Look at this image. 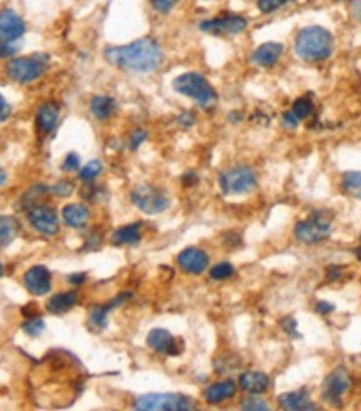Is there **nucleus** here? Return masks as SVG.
I'll return each mask as SVG.
<instances>
[{"label":"nucleus","instance_id":"f257e3e1","mask_svg":"<svg viewBox=\"0 0 361 411\" xmlns=\"http://www.w3.org/2000/svg\"><path fill=\"white\" fill-rule=\"evenodd\" d=\"M104 57L117 69L128 72L149 74L161 67L164 54L157 40L151 37L138 39L126 45H112L104 50Z\"/></svg>","mask_w":361,"mask_h":411},{"label":"nucleus","instance_id":"f03ea898","mask_svg":"<svg viewBox=\"0 0 361 411\" xmlns=\"http://www.w3.org/2000/svg\"><path fill=\"white\" fill-rule=\"evenodd\" d=\"M335 39L325 27H304L294 37V52L306 62H321L331 57Z\"/></svg>","mask_w":361,"mask_h":411},{"label":"nucleus","instance_id":"7ed1b4c3","mask_svg":"<svg viewBox=\"0 0 361 411\" xmlns=\"http://www.w3.org/2000/svg\"><path fill=\"white\" fill-rule=\"evenodd\" d=\"M172 89L177 94L189 97V99L198 102L201 107H206V109L214 106L216 101H218L214 87L208 82V79L198 72H186L177 76L172 81Z\"/></svg>","mask_w":361,"mask_h":411},{"label":"nucleus","instance_id":"20e7f679","mask_svg":"<svg viewBox=\"0 0 361 411\" xmlns=\"http://www.w3.org/2000/svg\"><path fill=\"white\" fill-rule=\"evenodd\" d=\"M333 216L326 211H315L294 226V236L304 244H318L331 235Z\"/></svg>","mask_w":361,"mask_h":411},{"label":"nucleus","instance_id":"39448f33","mask_svg":"<svg viewBox=\"0 0 361 411\" xmlns=\"http://www.w3.org/2000/svg\"><path fill=\"white\" fill-rule=\"evenodd\" d=\"M256 186V172L250 166H233L219 174V188L226 196L250 194Z\"/></svg>","mask_w":361,"mask_h":411},{"label":"nucleus","instance_id":"423d86ee","mask_svg":"<svg viewBox=\"0 0 361 411\" xmlns=\"http://www.w3.org/2000/svg\"><path fill=\"white\" fill-rule=\"evenodd\" d=\"M134 408L140 411H189L194 403L189 396L179 393H149L134 401Z\"/></svg>","mask_w":361,"mask_h":411},{"label":"nucleus","instance_id":"0eeeda50","mask_svg":"<svg viewBox=\"0 0 361 411\" xmlns=\"http://www.w3.org/2000/svg\"><path fill=\"white\" fill-rule=\"evenodd\" d=\"M49 55L35 54L32 57H16L7 64V76L17 84H30L45 72Z\"/></svg>","mask_w":361,"mask_h":411},{"label":"nucleus","instance_id":"6e6552de","mask_svg":"<svg viewBox=\"0 0 361 411\" xmlns=\"http://www.w3.org/2000/svg\"><path fill=\"white\" fill-rule=\"evenodd\" d=\"M130 201H133V204L139 211L146 214L164 213L171 206V201L166 193L149 184L135 186L133 193H130Z\"/></svg>","mask_w":361,"mask_h":411},{"label":"nucleus","instance_id":"1a4fd4ad","mask_svg":"<svg viewBox=\"0 0 361 411\" xmlns=\"http://www.w3.org/2000/svg\"><path fill=\"white\" fill-rule=\"evenodd\" d=\"M248 21L239 13H223L199 24V29L213 35H236L246 30Z\"/></svg>","mask_w":361,"mask_h":411},{"label":"nucleus","instance_id":"9d476101","mask_svg":"<svg viewBox=\"0 0 361 411\" xmlns=\"http://www.w3.org/2000/svg\"><path fill=\"white\" fill-rule=\"evenodd\" d=\"M27 218H29L30 226L44 236H55L60 230L57 214H55L54 208L47 204L30 206Z\"/></svg>","mask_w":361,"mask_h":411},{"label":"nucleus","instance_id":"9b49d317","mask_svg":"<svg viewBox=\"0 0 361 411\" xmlns=\"http://www.w3.org/2000/svg\"><path fill=\"white\" fill-rule=\"evenodd\" d=\"M351 388V378L345 368H336L323 383V398L331 405H340Z\"/></svg>","mask_w":361,"mask_h":411},{"label":"nucleus","instance_id":"f8f14e48","mask_svg":"<svg viewBox=\"0 0 361 411\" xmlns=\"http://www.w3.org/2000/svg\"><path fill=\"white\" fill-rule=\"evenodd\" d=\"M23 286L27 291L34 296H44L52 288V274L45 266H32V268L23 274Z\"/></svg>","mask_w":361,"mask_h":411},{"label":"nucleus","instance_id":"ddd939ff","mask_svg":"<svg viewBox=\"0 0 361 411\" xmlns=\"http://www.w3.org/2000/svg\"><path fill=\"white\" fill-rule=\"evenodd\" d=\"M23 34H26V22L22 21V17L11 9L0 11V40L12 44Z\"/></svg>","mask_w":361,"mask_h":411},{"label":"nucleus","instance_id":"4468645a","mask_svg":"<svg viewBox=\"0 0 361 411\" xmlns=\"http://www.w3.org/2000/svg\"><path fill=\"white\" fill-rule=\"evenodd\" d=\"M177 264L184 273L203 274L209 268V256L199 247H186L177 256Z\"/></svg>","mask_w":361,"mask_h":411},{"label":"nucleus","instance_id":"2eb2a0df","mask_svg":"<svg viewBox=\"0 0 361 411\" xmlns=\"http://www.w3.org/2000/svg\"><path fill=\"white\" fill-rule=\"evenodd\" d=\"M148 347L156 353H164L176 356L181 353V348L177 347V341L167 330L154 328L148 334Z\"/></svg>","mask_w":361,"mask_h":411},{"label":"nucleus","instance_id":"dca6fc26","mask_svg":"<svg viewBox=\"0 0 361 411\" xmlns=\"http://www.w3.org/2000/svg\"><path fill=\"white\" fill-rule=\"evenodd\" d=\"M284 52V45L279 44V42H266V44H261L255 52H252V64L260 65V67H273V65L278 64V60L281 59V55Z\"/></svg>","mask_w":361,"mask_h":411},{"label":"nucleus","instance_id":"f3484780","mask_svg":"<svg viewBox=\"0 0 361 411\" xmlns=\"http://www.w3.org/2000/svg\"><path fill=\"white\" fill-rule=\"evenodd\" d=\"M60 107L52 101H47L37 109L35 124L42 134H50L59 123Z\"/></svg>","mask_w":361,"mask_h":411},{"label":"nucleus","instance_id":"a211bd4d","mask_svg":"<svg viewBox=\"0 0 361 411\" xmlns=\"http://www.w3.org/2000/svg\"><path fill=\"white\" fill-rule=\"evenodd\" d=\"M278 403L281 408L289 411H308L316 410V405L311 401V396L306 390L291 391V393H284L278 396Z\"/></svg>","mask_w":361,"mask_h":411},{"label":"nucleus","instance_id":"6ab92c4d","mask_svg":"<svg viewBox=\"0 0 361 411\" xmlns=\"http://www.w3.org/2000/svg\"><path fill=\"white\" fill-rule=\"evenodd\" d=\"M239 388L250 395H261L270 388V378L262 371H246L239 376Z\"/></svg>","mask_w":361,"mask_h":411},{"label":"nucleus","instance_id":"aec40b11","mask_svg":"<svg viewBox=\"0 0 361 411\" xmlns=\"http://www.w3.org/2000/svg\"><path fill=\"white\" fill-rule=\"evenodd\" d=\"M236 383L233 380H224L219 383H214V385L208 386L204 390V400L208 401L209 405H218L223 403L224 400L233 398L236 395Z\"/></svg>","mask_w":361,"mask_h":411},{"label":"nucleus","instance_id":"412c9836","mask_svg":"<svg viewBox=\"0 0 361 411\" xmlns=\"http://www.w3.org/2000/svg\"><path fill=\"white\" fill-rule=\"evenodd\" d=\"M79 298L77 293L69 291V293H57L47 301V311L54 313V315H62V313H67L72 310L74 306L77 305Z\"/></svg>","mask_w":361,"mask_h":411},{"label":"nucleus","instance_id":"4be33fe9","mask_svg":"<svg viewBox=\"0 0 361 411\" xmlns=\"http://www.w3.org/2000/svg\"><path fill=\"white\" fill-rule=\"evenodd\" d=\"M62 219L70 227H82L89 221V209L84 204H67L62 208Z\"/></svg>","mask_w":361,"mask_h":411},{"label":"nucleus","instance_id":"5701e85b","mask_svg":"<svg viewBox=\"0 0 361 411\" xmlns=\"http://www.w3.org/2000/svg\"><path fill=\"white\" fill-rule=\"evenodd\" d=\"M124 298L121 296L119 300L112 301L111 305H101V306H94L91 311H89V328L92 331H96V333H99L107 326V315H109V311L112 310V306L119 305V303H123Z\"/></svg>","mask_w":361,"mask_h":411},{"label":"nucleus","instance_id":"b1692460","mask_svg":"<svg viewBox=\"0 0 361 411\" xmlns=\"http://www.w3.org/2000/svg\"><path fill=\"white\" fill-rule=\"evenodd\" d=\"M140 223L128 224V226L119 227L114 235H112L111 241L116 246H124V244H138L140 241Z\"/></svg>","mask_w":361,"mask_h":411},{"label":"nucleus","instance_id":"393cba45","mask_svg":"<svg viewBox=\"0 0 361 411\" xmlns=\"http://www.w3.org/2000/svg\"><path fill=\"white\" fill-rule=\"evenodd\" d=\"M117 109L116 101L111 96H96L91 101V111L99 120H107Z\"/></svg>","mask_w":361,"mask_h":411},{"label":"nucleus","instance_id":"a878e982","mask_svg":"<svg viewBox=\"0 0 361 411\" xmlns=\"http://www.w3.org/2000/svg\"><path fill=\"white\" fill-rule=\"evenodd\" d=\"M18 224L12 216H0V247H6L16 240Z\"/></svg>","mask_w":361,"mask_h":411},{"label":"nucleus","instance_id":"bb28decb","mask_svg":"<svg viewBox=\"0 0 361 411\" xmlns=\"http://www.w3.org/2000/svg\"><path fill=\"white\" fill-rule=\"evenodd\" d=\"M341 188L346 194L361 201V171H348L341 179Z\"/></svg>","mask_w":361,"mask_h":411},{"label":"nucleus","instance_id":"cd10ccee","mask_svg":"<svg viewBox=\"0 0 361 411\" xmlns=\"http://www.w3.org/2000/svg\"><path fill=\"white\" fill-rule=\"evenodd\" d=\"M22 330H23V333L29 334L30 338H35V336H39L42 331L45 330V323L40 316H37V315L29 316L22 323Z\"/></svg>","mask_w":361,"mask_h":411},{"label":"nucleus","instance_id":"c85d7f7f","mask_svg":"<svg viewBox=\"0 0 361 411\" xmlns=\"http://www.w3.org/2000/svg\"><path fill=\"white\" fill-rule=\"evenodd\" d=\"M101 172H102V162L99 161V159H94V161L87 162V164L82 167L81 172H79V179L86 181V182L94 181L97 176L101 174Z\"/></svg>","mask_w":361,"mask_h":411},{"label":"nucleus","instance_id":"c756f323","mask_svg":"<svg viewBox=\"0 0 361 411\" xmlns=\"http://www.w3.org/2000/svg\"><path fill=\"white\" fill-rule=\"evenodd\" d=\"M313 109H315V107H313V101L309 99V97H299V99L293 102V107H291V111L298 116L299 119L309 118V116L313 114Z\"/></svg>","mask_w":361,"mask_h":411},{"label":"nucleus","instance_id":"7c9ffc66","mask_svg":"<svg viewBox=\"0 0 361 411\" xmlns=\"http://www.w3.org/2000/svg\"><path fill=\"white\" fill-rule=\"evenodd\" d=\"M211 278L216 279V281H223V279L231 278L234 274V268L231 263H219L216 264L214 268H211Z\"/></svg>","mask_w":361,"mask_h":411},{"label":"nucleus","instance_id":"2f4dec72","mask_svg":"<svg viewBox=\"0 0 361 411\" xmlns=\"http://www.w3.org/2000/svg\"><path fill=\"white\" fill-rule=\"evenodd\" d=\"M241 408L248 411H268L270 405L266 403L265 400L257 398L256 395L250 396V398H245L241 401Z\"/></svg>","mask_w":361,"mask_h":411},{"label":"nucleus","instance_id":"473e14b6","mask_svg":"<svg viewBox=\"0 0 361 411\" xmlns=\"http://www.w3.org/2000/svg\"><path fill=\"white\" fill-rule=\"evenodd\" d=\"M289 2H293V0H257V9L262 13H271L281 7H284Z\"/></svg>","mask_w":361,"mask_h":411},{"label":"nucleus","instance_id":"72a5a7b5","mask_svg":"<svg viewBox=\"0 0 361 411\" xmlns=\"http://www.w3.org/2000/svg\"><path fill=\"white\" fill-rule=\"evenodd\" d=\"M50 191H52L54 194L60 196V198H67V196L74 193V184L70 181H60L57 184H54Z\"/></svg>","mask_w":361,"mask_h":411},{"label":"nucleus","instance_id":"f704fd0d","mask_svg":"<svg viewBox=\"0 0 361 411\" xmlns=\"http://www.w3.org/2000/svg\"><path fill=\"white\" fill-rule=\"evenodd\" d=\"M81 166V156L77 152H69L62 162L64 171H77Z\"/></svg>","mask_w":361,"mask_h":411},{"label":"nucleus","instance_id":"c9c22d12","mask_svg":"<svg viewBox=\"0 0 361 411\" xmlns=\"http://www.w3.org/2000/svg\"><path fill=\"white\" fill-rule=\"evenodd\" d=\"M177 2H179V0H151V6L154 7V11L167 13L176 7Z\"/></svg>","mask_w":361,"mask_h":411},{"label":"nucleus","instance_id":"e433bc0d","mask_svg":"<svg viewBox=\"0 0 361 411\" xmlns=\"http://www.w3.org/2000/svg\"><path fill=\"white\" fill-rule=\"evenodd\" d=\"M148 139V133L144 129H138V130H134L133 134H130V137H129V147L133 149V151H135L140 144H143L144 141Z\"/></svg>","mask_w":361,"mask_h":411},{"label":"nucleus","instance_id":"4c0bfd02","mask_svg":"<svg viewBox=\"0 0 361 411\" xmlns=\"http://www.w3.org/2000/svg\"><path fill=\"white\" fill-rule=\"evenodd\" d=\"M299 120L301 119H299L293 111H286L283 114V118H281V124H283L286 129H296Z\"/></svg>","mask_w":361,"mask_h":411},{"label":"nucleus","instance_id":"58836bf2","mask_svg":"<svg viewBox=\"0 0 361 411\" xmlns=\"http://www.w3.org/2000/svg\"><path fill=\"white\" fill-rule=\"evenodd\" d=\"M281 326H283L286 333L291 336V338H299V333L296 330V321H294L293 317H284V320H281Z\"/></svg>","mask_w":361,"mask_h":411},{"label":"nucleus","instance_id":"ea45409f","mask_svg":"<svg viewBox=\"0 0 361 411\" xmlns=\"http://www.w3.org/2000/svg\"><path fill=\"white\" fill-rule=\"evenodd\" d=\"M12 114V107L9 104L6 97L0 94V123H6V120L11 118Z\"/></svg>","mask_w":361,"mask_h":411},{"label":"nucleus","instance_id":"a19ab883","mask_svg":"<svg viewBox=\"0 0 361 411\" xmlns=\"http://www.w3.org/2000/svg\"><path fill=\"white\" fill-rule=\"evenodd\" d=\"M194 123H196L194 114H192V112H189V111L182 112L179 118H177V124H179L181 128H184V129L191 128V125H194Z\"/></svg>","mask_w":361,"mask_h":411},{"label":"nucleus","instance_id":"79ce46f5","mask_svg":"<svg viewBox=\"0 0 361 411\" xmlns=\"http://www.w3.org/2000/svg\"><path fill=\"white\" fill-rule=\"evenodd\" d=\"M16 52H17V47H13V45L9 44V42L0 40V59L9 57V55H12Z\"/></svg>","mask_w":361,"mask_h":411},{"label":"nucleus","instance_id":"37998d69","mask_svg":"<svg viewBox=\"0 0 361 411\" xmlns=\"http://www.w3.org/2000/svg\"><path fill=\"white\" fill-rule=\"evenodd\" d=\"M350 11H351V16H353L361 24V0H351Z\"/></svg>","mask_w":361,"mask_h":411},{"label":"nucleus","instance_id":"c03bdc74","mask_svg":"<svg viewBox=\"0 0 361 411\" xmlns=\"http://www.w3.org/2000/svg\"><path fill=\"white\" fill-rule=\"evenodd\" d=\"M316 311L320 313V315H328V313H333L335 311V306L331 305V303H326V301H320L316 305Z\"/></svg>","mask_w":361,"mask_h":411},{"label":"nucleus","instance_id":"a18cd8bd","mask_svg":"<svg viewBox=\"0 0 361 411\" xmlns=\"http://www.w3.org/2000/svg\"><path fill=\"white\" fill-rule=\"evenodd\" d=\"M84 281H86V274H84V273L70 274V276H69V283L70 284H82Z\"/></svg>","mask_w":361,"mask_h":411},{"label":"nucleus","instance_id":"49530a36","mask_svg":"<svg viewBox=\"0 0 361 411\" xmlns=\"http://www.w3.org/2000/svg\"><path fill=\"white\" fill-rule=\"evenodd\" d=\"M182 182H184V184L187 186V184H192V182H196V174L194 172H187V174L182 177Z\"/></svg>","mask_w":361,"mask_h":411},{"label":"nucleus","instance_id":"de8ad7c7","mask_svg":"<svg viewBox=\"0 0 361 411\" xmlns=\"http://www.w3.org/2000/svg\"><path fill=\"white\" fill-rule=\"evenodd\" d=\"M6 181H7V174H6V171L0 167V186H4L6 184Z\"/></svg>","mask_w":361,"mask_h":411},{"label":"nucleus","instance_id":"09e8293b","mask_svg":"<svg viewBox=\"0 0 361 411\" xmlns=\"http://www.w3.org/2000/svg\"><path fill=\"white\" fill-rule=\"evenodd\" d=\"M356 258L361 261V247H358V249H356Z\"/></svg>","mask_w":361,"mask_h":411},{"label":"nucleus","instance_id":"8fccbe9b","mask_svg":"<svg viewBox=\"0 0 361 411\" xmlns=\"http://www.w3.org/2000/svg\"><path fill=\"white\" fill-rule=\"evenodd\" d=\"M4 276V266H2V263H0V278Z\"/></svg>","mask_w":361,"mask_h":411},{"label":"nucleus","instance_id":"3c124183","mask_svg":"<svg viewBox=\"0 0 361 411\" xmlns=\"http://www.w3.org/2000/svg\"><path fill=\"white\" fill-rule=\"evenodd\" d=\"M336 2H343V0H336Z\"/></svg>","mask_w":361,"mask_h":411}]
</instances>
